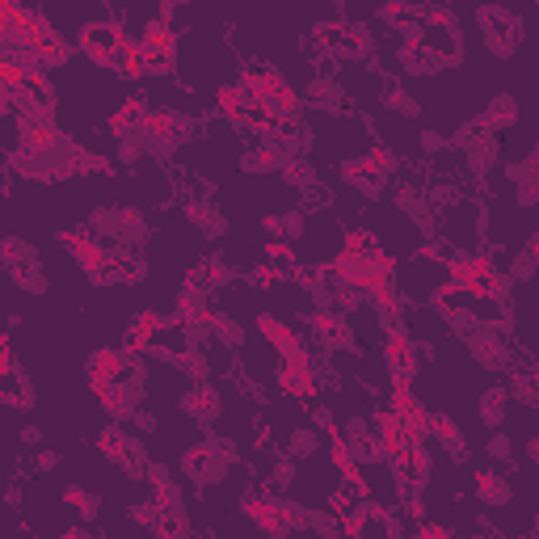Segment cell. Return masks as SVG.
I'll list each match as a JSON object with an SVG mask.
<instances>
[{
	"label": "cell",
	"instance_id": "obj_33",
	"mask_svg": "<svg viewBox=\"0 0 539 539\" xmlns=\"http://www.w3.org/2000/svg\"><path fill=\"white\" fill-rule=\"evenodd\" d=\"M489 451H493L497 459H502V455L510 459V438H502V434H497V438H493V443H489Z\"/></svg>",
	"mask_w": 539,
	"mask_h": 539
},
{
	"label": "cell",
	"instance_id": "obj_13",
	"mask_svg": "<svg viewBox=\"0 0 539 539\" xmlns=\"http://www.w3.org/2000/svg\"><path fill=\"white\" fill-rule=\"evenodd\" d=\"M384 405H388L396 417H405L409 430H413L417 438H426V417H430V409H426L422 401H417L413 384H392V388H388V396H384Z\"/></svg>",
	"mask_w": 539,
	"mask_h": 539
},
{
	"label": "cell",
	"instance_id": "obj_23",
	"mask_svg": "<svg viewBox=\"0 0 539 539\" xmlns=\"http://www.w3.org/2000/svg\"><path fill=\"white\" fill-rule=\"evenodd\" d=\"M0 401L9 409H30L34 405V384L26 371H0Z\"/></svg>",
	"mask_w": 539,
	"mask_h": 539
},
{
	"label": "cell",
	"instance_id": "obj_21",
	"mask_svg": "<svg viewBox=\"0 0 539 539\" xmlns=\"http://www.w3.org/2000/svg\"><path fill=\"white\" fill-rule=\"evenodd\" d=\"M342 253L354 257V262H384V257H392V253H384V245H379V236L367 232V228H350L342 236Z\"/></svg>",
	"mask_w": 539,
	"mask_h": 539
},
{
	"label": "cell",
	"instance_id": "obj_5",
	"mask_svg": "<svg viewBox=\"0 0 539 539\" xmlns=\"http://www.w3.org/2000/svg\"><path fill=\"white\" fill-rule=\"evenodd\" d=\"M127 43H131L127 26H114V22H89L81 30V51L93 59L97 68H118L123 64Z\"/></svg>",
	"mask_w": 539,
	"mask_h": 539
},
{
	"label": "cell",
	"instance_id": "obj_19",
	"mask_svg": "<svg viewBox=\"0 0 539 539\" xmlns=\"http://www.w3.org/2000/svg\"><path fill=\"white\" fill-rule=\"evenodd\" d=\"M219 409H224V405H219L215 384H211V379L198 375V379H194V388L186 392V413H190V417H198V422H215Z\"/></svg>",
	"mask_w": 539,
	"mask_h": 539
},
{
	"label": "cell",
	"instance_id": "obj_9",
	"mask_svg": "<svg viewBox=\"0 0 539 539\" xmlns=\"http://www.w3.org/2000/svg\"><path fill=\"white\" fill-rule=\"evenodd\" d=\"M384 363L392 371V384H413V375L422 371V363H426V350L417 346L405 329H388V337H384Z\"/></svg>",
	"mask_w": 539,
	"mask_h": 539
},
{
	"label": "cell",
	"instance_id": "obj_8",
	"mask_svg": "<svg viewBox=\"0 0 539 539\" xmlns=\"http://www.w3.org/2000/svg\"><path fill=\"white\" fill-rule=\"evenodd\" d=\"M274 384L287 401H299V405H316V396H321V379H316L312 363H299V358H278Z\"/></svg>",
	"mask_w": 539,
	"mask_h": 539
},
{
	"label": "cell",
	"instance_id": "obj_14",
	"mask_svg": "<svg viewBox=\"0 0 539 539\" xmlns=\"http://www.w3.org/2000/svg\"><path fill=\"white\" fill-rule=\"evenodd\" d=\"M144 481H148V497H152V502L161 506L165 514H182V485L173 481L165 464H148Z\"/></svg>",
	"mask_w": 539,
	"mask_h": 539
},
{
	"label": "cell",
	"instance_id": "obj_1",
	"mask_svg": "<svg viewBox=\"0 0 539 539\" xmlns=\"http://www.w3.org/2000/svg\"><path fill=\"white\" fill-rule=\"evenodd\" d=\"M241 514L257 531H270V535H287V531H299L312 523L308 510H299L287 497H274V493H249L241 502Z\"/></svg>",
	"mask_w": 539,
	"mask_h": 539
},
{
	"label": "cell",
	"instance_id": "obj_10",
	"mask_svg": "<svg viewBox=\"0 0 539 539\" xmlns=\"http://www.w3.org/2000/svg\"><path fill=\"white\" fill-rule=\"evenodd\" d=\"M476 22H481V34L493 55H510L518 43V22L514 13H506V5H481L476 9Z\"/></svg>",
	"mask_w": 539,
	"mask_h": 539
},
{
	"label": "cell",
	"instance_id": "obj_12",
	"mask_svg": "<svg viewBox=\"0 0 539 539\" xmlns=\"http://www.w3.org/2000/svg\"><path fill=\"white\" fill-rule=\"evenodd\" d=\"M308 333H312L321 346H329V350H346V346H350V325H346V316H342V308H337V304L312 308Z\"/></svg>",
	"mask_w": 539,
	"mask_h": 539
},
{
	"label": "cell",
	"instance_id": "obj_6",
	"mask_svg": "<svg viewBox=\"0 0 539 539\" xmlns=\"http://www.w3.org/2000/svg\"><path fill=\"white\" fill-rule=\"evenodd\" d=\"M97 451H102V459H110L114 468H123L127 476H144L148 472L144 443H139L135 434H127L123 422H114V426H106L102 434H97Z\"/></svg>",
	"mask_w": 539,
	"mask_h": 539
},
{
	"label": "cell",
	"instance_id": "obj_3",
	"mask_svg": "<svg viewBox=\"0 0 539 539\" xmlns=\"http://www.w3.org/2000/svg\"><path fill=\"white\" fill-rule=\"evenodd\" d=\"M232 459H236V451L228 443H219V438H198V443L186 447V455H182V472L198 485H215L232 472Z\"/></svg>",
	"mask_w": 539,
	"mask_h": 539
},
{
	"label": "cell",
	"instance_id": "obj_26",
	"mask_svg": "<svg viewBox=\"0 0 539 539\" xmlns=\"http://www.w3.org/2000/svg\"><path fill=\"white\" fill-rule=\"evenodd\" d=\"M266 266H274V270H283L287 278L299 270V257H295V241H283V236H270V245H266Z\"/></svg>",
	"mask_w": 539,
	"mask_h": 539
},
{
	"label": "cell",
	"instance_id": "obj_16",
	"mask_svg": "<svg viewBox=\"0 0 539 539\" xmlns=\"http://www.w3.org/2000/svg\"><path fill=\"white\" fill-rule=\"evenodd\" d=\"M148 102L144 97H123V102H118L114 110H110V118H106V127H110V135L114 139H127V135H135L139 131V123H144L148 118Z\"/></svg>",
	"mask_w": 539,
	"mask_h": 539
},
{
	"label": "cell",
	"instance_id": "obj_11",
	"mask_svg": "<svg viewBox=\"0 0 539 539\" xmlns=\"http://www.w3.org/2000/svg\"><path fill=\"white\" fill-rule=\"evenodd\" d=\"M417 38H422V47H426L443 68L464 59V43H459V34H455V22H434V17H426L422 30H417Z\"/></svg>",
	"mask_w": 539,
	"mask_h": 539
},
{
	"label": "cell",
	"instance_id": "obj_17",
	"mask_svg": "<svg viewBox=\"0 0 539 539\" xmlns=\"http://www.w3.org/2000/svg\"><path fill=\"white\" fill-rule=\"evenodd\" d=\"M472 493L481 506H510V481H506V472H497V468H476Z\"/></svg>",
	"mask_w": 539,
	"mask_h": 539
},
{
	"label": "cell",
	"instance_id": "obj_22",
	"mask_svg": "<svg viewBox=\"0 0 539 539\" xmlns=\"http://www.w3.org/2000/svg\"><path fill=\"white\" fill-rule=\"evenodd\" d=\"M430 434H434V438H438V443H443V447H447V451H451L455 459H464V455H468V443H464V430H459V426L451 422V417H447V413H434V409H430V417H426V438H430Z\"/></svg>",
	"mask_w": 539,
	"mask_h": 539
},
{
	"label": "cell",
	"instance_id": "obj_18",
	"mask_svg": "<svg viewBox=\"0 0 539 539\" xmlns=\"http://www.w3.org/2000/svg\"><path fill=\"white\" fill-rule=\"evenodd\" d=\"M396 64H401L405 72H417V76L443 68V64H438V59L422 47V38H417V34H401V43H396Z\"/></svg>",
	"mask_w": 539,
	"mask_h": 539
},
{
	"label": "cell",
	"instance_id": "obj_30",
	"mask_svg": "<svg viewBox=\"0 0 539 539\" xmlns=\"http://www.w3.org/2000/svg\"><path fill=\"white\" fill-rule=\"evenodd\" d=\"M506 405H510L506 388H493V392H485V401H481V422L497 430V426L506 422Z\"/></svg>",
	"mask_w": 539,
	"mask_h": 539
},
{
	"label": "cell",
	"instance_id": "obj_4",
	"mask_svg": "<svg viewBox=\"0 0 539 539\" xmlns=\"http://www.w3.org/2000/svg\"><path fill=\"white\" fill-rule=\"evenodd\" d=\"M144 354L135 350H93L89 354V384H144Z\"/></svg>",
	"mask_w": 539,
	"mask_h": 539
},
{
	"label": "cell",
	"instance_id": "obj_32",
	"mask_svg": "<svg viewBox=\"0 0 539 539\" xmlns=\"http://www.w3.org/2000/svg\"><path fill=\"white\" fill-rule=\"evenodd\" d=\"M417 535H426V539H447L451 527H447V523H422V527H417Z\"/></svg>",
	"mask_w": 539,
	"mask_h": 539
},
{
	"label": "cell",
	"instance_id": "obj_34",
	"mask_svg": "<svg viewBox=\"0 0 539 539\" xmlns=\"http://www.w3.org/2000/svg\"><path fill=\"white\" fill-rule=\"evenodd\" d=\"M55 464H59V455H55V451H43V455H38V468H43V472H51Z\"/></svg>",
	"mask_w": 539,
	"mask_h": 539
},
{
	"label": "cell",
	"instance_id": "obj_7",
	"mask_svg": "<svg viewBox=\"0 0 539 539\" xmlns=\"http://www.w3.org/2000/svg\"><path fill=\"white\" fill-rule=\"evenodd\" d=\"M59 245L76 257V266L89 274V283H106L110 257H114V249L106 241H97L93 232H64V236H59Z\"/></svg>",
	"mask_w": 539,
	"mask_h": 539
},
{
	"label": "cell",
	"instance_id": "obj_29",
	"mask_svg": "<svg viewBox=\"0 0 539 539\" xmlns=\"http://www.w3.org/2000/svg\"><path fill=\"white\" fill-rule=\"evenodd\" d=\"M59 502H64L68 510H76L81 518H93L97 506H102V502H97V493H89V489H81V485H64V489H59Z\"/></svg>",
	"mask_w": 539,
	"mask_h": 539
},
{
	"label": "cell",
	"instance_id": "obj_31",
	"mask_svg": "<svg viewBox=\"0 0 539 539\" xmlns=\"http://www.w3.org/2000/svg\"><path fill=\"white\" fill-rule=\"evenodd\" d=\"M316 438H321L316 430H295V434H291V447H287V455H291V459H299V455H312V451H316Z\"/></svg>",
	"mask_w": 539,
	"mask_h": 539
},
{
	"label": "cell",
	"instance_id": "obj_2",
	"mask_svg": "<svg viewBox=\"0 0 539 539\" xmlns=\"http://www.w3.org/2000/svg\"><path fill=\"white\" fill-rule=\"evenodd\" d=\"M401 169V161H396V152L384 148V144H371L363 156H354V161L342 165V182L354 186L358 194H375L379 186L388 182V177Z\"/></svg>",
	"mask_w": 539,
	"mask_h": 539
},
{
	"label": "cell",
	"instance_id": "obj_28",
	"mask_svg": "<svg viewBox=\"0 0 539 539\" xmlns=\"http://www.w3.org/2000/svg\"><path fill=\"white\" fill-rule=\"evenodd\" d=\"M514 123H518V106L510 102V97H497V102H489V110H485V118H481L485 131H506V127H514Z\"/></svg>",
	"mask_w": 539,
	"mask_h": 539
},
{
	"label": "cell",
	"instance_id": "obj_15",
	"mask_svg": "<svg viewBox=\"0 0 539 539\" xmlns=\"http://www.w3.org/2000/svg\"><path fill=\"white\" fill-rule=\"evenodd\" d=\"M379 17H384L396 34H417L426 22V9H422V0H384Z\"/></svg>",
	"mask_w": 539,
	"mask_h": 539
},
{
	"label": "cell",
	"instance_id": "obj_25",
	"mask_svg": "<svg viewBox=\"0 0 539 539\" xmlns=\"http://www.w3.org/2000/svg\"><path fill=\"white\" fill-rule=\"evenodd\" d=\"M190 283H198V287H228L232 283V270L219 262V257H203V262H198L194 270H190Z\"/></svg>",
	"mask_w": 539,
	"mask_h": 539
},
{
	"label": "cell",
	"instance_id": "obj_27",
	"mask_svg": "<svg viewBox=\"0 0 539 539\" xmlns=\"http://www.w3.org/2000/svg\"><path fill=\"white\" fill-rule=\"evenodd\" d=\"M139 43L152 47V51H177V30L165 22V17H156V22H148L144 30H139Z\"/></svg>",
	"mask_w": 539,
	"mask_h": 539
},
{
	"label": "cell",
	"instance_id": "obj_35",
	"mask_svg": "<svg viewBox=\"0 0 539 539\" xmlns=\"http://www.w3.org/2000/svg\"><path fill=\"white\" fill-rule=\"evenodd\" d=\"M527 455H531V459H535V464H539V434H535V438H531V443H527Z\"/></svg>",
	"mask_w": 539,
	"mask_h": 539
},
{
	"label": "cell",
	"instance_id": "obj_24",
	"mask_svg": "<svg viewBox=\"0 0 539 539\" xmlns=\"http://www.w3.org/2000/svg\"><path fill=\"white\" fill-rule=\"evenodd\" d=\"M144 278V262L131 253V245H123V249H114V257H110V274H106V283H118V287H131V283H139Z\"/></svg>",
	"mask_w": 539,
	"mask_h": 539
},
{
	"label": "cell",
	"instance_id": "obj_20",
	"mask_svg": "<svg viewBox=\"0 0 539 539\" xmlns=\"http://www.w3.org/2000/svg\"><path fill=\"white\" fill-rule=\"evenodd\" d=\"M257 333H262V342H266L274 354H283L287 346H295L299 337H304L295 325H287L283 316H274V312H262V316H257Z\"/></svg>",
	"mask_w": 539,
	"mask_h": 539
}]
</instances>
